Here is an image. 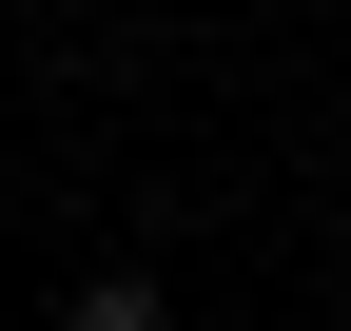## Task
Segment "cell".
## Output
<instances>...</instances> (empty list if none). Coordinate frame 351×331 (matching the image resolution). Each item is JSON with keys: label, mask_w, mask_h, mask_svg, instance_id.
<instances>
[{"label": "cell", "mask_w": 351, "mask_h": 331, "mask_svg": "<svg viewBox=\"0 0 351 331\" xmlns=\"http://www.w3.org/2000/svg\"><path fill=\"white\" fill-rule=\"evenodd\" d=\"M59 331H176V293H156V273H78V312Z\"/></svg>", "instance_id": "6da1fadb"}]
</instances>
